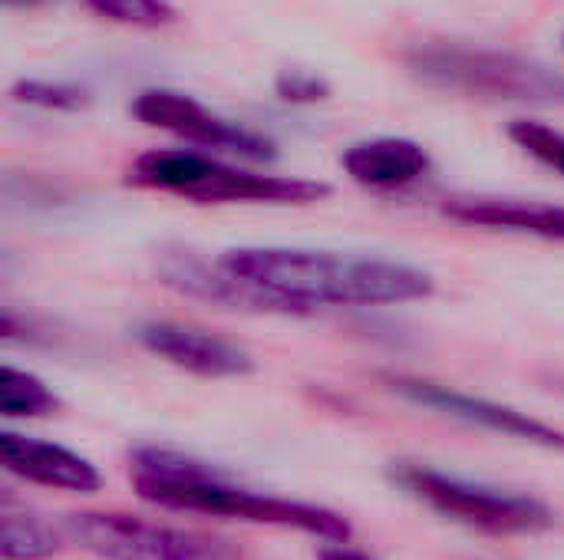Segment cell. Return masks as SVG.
I'll return each instance as SVG.
<instances>
[{
  "instance_id": "obj_12",
  "label": "cell",
  "mask_w": 564,
  "mask_h": 560,
  "mask_svg": "<svg viewBox=\"0 0 564 560\" xmlns=\"http://www.w3.org/2000/svg\"><path fill=\"white\" fill-rule=\"evenodd\" d=\"M340 168L354 185L367 191H403L433 172V158L416 139L380 135L347 145Z\"/></svg>"
},
{
  "instance_id": "obj_6",
  "label": "cell",
  "mask_w": 564,
  "mask_h": 560,
  "mask_svg": "<svg viewBox=\"0 0 564 560\" xmlns=\"http://www.w3.org/2000/svg\"><path fill=\"white\" fill-rule=\"evenodd\" d=\"M66 535L99 560H254L228 538L126 512H76L66 518Z\"/></svg>"
},
{
  "instance_id": "obj_2",
  "label": "cell",
  "mask_w": 564,
  "mask_h": 560,
  "mask_svg": "<svg viewBox=\"0 0 564 560\" xmlns=\"http://www.w3.org/2000/svg\"><path fill=\"white\" fill-rule=\"evenodd\" d=\"M129 482L135 495L155 508L205 515V518H231L245 525L301 531L317 541H350V521L330 508L268 495L248 488L225 475L221 469L198 462L192 455L172 449H135L129 459Z\"/></svg>"
},
{
  "instance_id": "obj_10",
  "label": "cell",
  "mask_w": 564,
  "mask_h": 560,
  "mask_svg": "<svg viewBox=\"0 0 564 560\" xmlns=\"http://www.w3.org/2000/svg\"><path fill=\"white\" fill-rule=\"evenodd\" d=\"M159 277L172 290H178V294H185L192 300H205V304L225 307V310L294 317V310L288 304H281L278 297H271V294L238 281L218 261L208 264V261H202L198 254H188V251H165V254H159Z\"/></svg>"
},
{
  "instance_id": "obj_17",
  "label": "cell",
  "mask_w": 564,
  "mask_h": 560,
  "mask_svg": "<svg viewBox=\"0 0 564 560\" xmlns=\"http://www.w3.org/2000/svg\"><path fill=\"white\" fill-rule=\"evenodd\" d=\"M10 99L30 109L43 112H79L93 102L89 89L79 83H63V79H17L10 86Z\"/></svg>"
},
{
  "instance_id": "obj_13",
  "label": "cell",
  "mask_w": 564,
  "mask_h": 560,
  "mask_svg": "<svg viewBox=\"0 0 564 560\" xmlns=\"http://www.w3.org/2000/svg\"><path fill=\"white\" fill-rule=\"evenodd\" d=\"M443 215L469 228L564 241V205L522 201V198H449L443 205Z\"/></svg>"
},
{
  "instance_id": "obj_21",
  "label": "cell",
  "mask_w": 564,
  "mask_h": 560,
  "mask_svg": "<svg viewBox=\"0 0 564 560\" xmlns=\"http://www.w3.org/2000/svg\"><path fill=\"white\" fill-rule=\"evenodd\" d=\"M46 0H3V7H17V10H33V7H43Z\"/></svg>"
},
{
  "instance_id": "obj_8",
  "label": "cell",
  "mask_w": 564,
  "mask_h": 560,
  "mask_svg": "<svg viewBox=\"0 0 564 560\" xmlns=\"http://www.w3.org/2000/svg\"><path fill=\"white\" fill-rule=\"evenodd\" d=\"M383 383L390 393L403 396L406 403L426 406V409L459 419L473 429H482V432H492L502 439H516V442H529V446H539L549 452H564L562 429H555L529 413H519L512 406H502L486 396H473V393H463V389H453V386H443L433 380H420V376H383Z\"/></svg>"
},
{
  "instance_id": "obj_5",
  "label": "cell",
  "mask_w": 564,
  "mask_h": 560,
  "mask_svg": "<svg viewBox=\"0 0 564 560\" xmlns=\"http://www.w3.org/2000/svg\"><path fill=\"white\" fill-rule=\"evenodd\" d=\"M390 479L430 512L479 535L532 538V535H545L555 528V512L532 495L492 488L482 482L446 475L430 465H416V462H400L390 472Z\"/></svg>"
},
{
  "instance_id": "obj_1",
  "label": "cell",
  "mask_w": 564,
  "mask_h": 560,
  "mask_svg": "<svg viewBox=\"0 0 564 560\" xmlns=\"http://www.w3.org/2000/svg\"><path fill=\"white\" fill-rule=\"evenodd\" d=\"M215 261L238 281L288 304L294 317L340 307H400L436 290L433 274L423 267L314 248H228Z\"/></svg>"
},
{
  "instance_id": "obj_19",
  "label": "cell",
  "mask_w": 564,
  "mask_h": 560,
  "mask_svg": "<svg viewBox=\"0 0 564 560\" xmlns=\"http://www.w3.org/2000/svg\"><path fill=\"white\" fill-rule=\"evenodd\" d=\"M274 96L288 106H317L330 99V83L311 69H281L274 76Z\"/></svg>"
},
{
  "instance_id": "obj_11",
  "label": "cell",
  "mask_w": 564,
  "mask_h": 560,
  "mask_svg": "<svg viewBox=\"0 0 564 560\" xmlns=\"http://www.w3.org/2000/svg\"><path fill=\"white\" fill-rule=\"evenodd\" d=\"M0 465L20 482L56 488V492L93 495L102 488L99 469L79 452L63 449L56 442L33 439V436H20L10 429L0 432Z\"/></svg>"
},
{
  "instance_id": "obj_20",
  "label": "cell",
  "mask_w": 564,
  "mask_h": 560,
  "mask_svg": "<svg viewBox=\"0 0 564 560\" xmlns=\"http://www.w3.org/2000/svg\"><path fill=\"white\" fill-rule=\"evenodd\" d=\"M317 560H377V558H370V554H364V551L347 548V541H327V545L317 551Z\"/></svg>"
},
{
  "instance_id": "obj_22",
  "label": "cell",
  "mask_w": 564,
  "mask_h": 560,
  "mask_svg": "<svg viewBox=\"0 0 564 560\" xmlns=\"http://www.w3.org/2000/svg\"><path fill=\"white\" fill-rule=\"evenodd\" d=\"M562 53H564V33H562Z\"/></svg>"
},
{
  "instance_id": "obj_14",
  "label": "cell",
  "mask_w": 564,
  "mask_h": 560,
  "mask_svg": "<svg viewBox=\"0 0 564 560\" xmlns=\"http://www.w3.org/2000/svg\"><path fill=\"white\" fill-rule=\"evenodd\" d=\"M63 551L59 535L40 521L30 512L13 508L10 498H3L0 508V558L3 560H50Z\"/></svg>"
},
{
  "instance_id": "obj_15",
  "label": "cell",
  "mask_w": 564,
  "mask_h": 560,
  "mask_svg": "<svg viewBox=\"0 0 564 560\" xmlns=\"http://www.w3.org/2000/svg\"><path fill=\"white\" fill-rule=\"evenodd\" d=\"M63 409L59 396L33 373L3 366L0 370V413L3 419H46Z\"/></svg>"
},
{
  "instance_id": "obj_4",
  "label": "cell",
  "mask_w": 564,
  "mask_h": 560,
  "mask_svg": "<svg viewBox=\"0 0 564 560\" xmlns=\"http://www.w3.org/2000/svg\"><path fill=\"white\" fill-rule=\"evenodd\" d=\"M126 185L175 195L192 205H317L334 191L317 178L258 175L192 149L142 152L129 165Z\"/></svg>"
},
{
  "instance_id": "obj_16",
  "label": "cell",
  "mask_w": 564,
  "mask_h": 560,
  "mask_svg": "<svg viewBox=\"0 0 564 560\" xmlns=\"http://www.w3.org/2000/svg\"><path fill=\"white\" fill-rule=\"evenodd\" d=\"M93 17L129 26V30H162L178 20L169 0H79Z\"/></svg>"
},
{
  "instance_id": "obj_9",
  "label": "cell",
  "mask_w": 564,
  "mask_h": 560,
  "mask_svg": "<svg viewBox=\"0 0 564 560\" xmlns=\"http://www.w3.org/2000/svg\"><path fill=\"white\" fill-rule=\"evenodd\" d=\"M135 340L152 356L202 380H235V376L254 373V356L245 347L192 323L149 320L135 327Z\"/></svg>"
},
{
  "instance_id": "obj_7",
  "label": "cell",
  "mask_w": 564,
  "mask_h": 560,
  "mask_svg": "<svg viewBox=\"0 0 564 560\" xmlns=\"http://www.w3.org/2000/svg\"><path fill=\"white\" fill-rule=\"evenodd\" d=\"M129 112L142 125L169 132L188 145H198L208 155H235L245 162H274L278 158V149L268 135L215 116L195 96L178 92V89H142L129 102Z\"/></svg>"
},
{
  "instance_id": "obj_18",
  "label": "cell",
  "mask_w": 564,
  "mask_h": 560,
  "mask_svg": "<svg viewBox=\"0 0 564 560\" xmlns=\"http://www.w3.org/2000/svg\"><path fill=\"white\" fill-rule=\"evenodd\" d=\"M509 139L529 158H535L539 165L552 168L555 175L564 178V132L545 125V122H535V119H516V122H509Z\"/></svg>"
},
{
  "instance_id": "obj_3",
  "label": "cell",
  "mask_w": 564,
  "mask_h": 560,
  "mask_svg": "<svg viewBox=\"0 0 564 560\" xmlns=\"http://www.w3.org/2000/svg\"><path fill=\"white\" fill-rule=\"evenodd\" d=\"M406 69L430 89L479 102L564 106V76L535 56L473 46L456 40L416 43L406 50Z\"/></svg>"
}]
</instances>
